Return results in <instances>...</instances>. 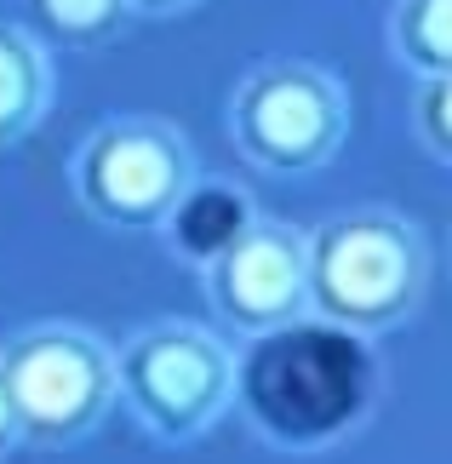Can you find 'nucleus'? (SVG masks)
Masks as SVG:
<instances>
[{
  "instance_id": "obj_11",
  "label": "nucleus",
  "mask_w": 452,
  "mask_h": 464,
  "mask_svg": "<svg viewBox=\"0 0 452 464\" xmlns=\"http://www.w3.org/2000/svg\"><path fill=\"white\" fill-rule=\"evenodd\" d=\"M17 6L34 41H58L75 52L110 46L132 17V0H17Z\"/></svg>"
},
{
  "instance_id": "obj_1",
  "label": "nucleus",
  "mask_w": 452,
  "mask_h": 464,
  "mask_svg": "<svg viewBox=\"0 0 452 464\" xmlns=\"http://www.w3.org/2000/svg\"><path fill=\"white\" fill-rule=\"evenodd\" d=\"M246 424L275 448H327L372 407V362L355 333L286 327L258 338L235 379Z\"/></svg>"
},
{
  "instance_id": "obj_3",
  "label": "nucleus",
  "mask_w": 452,
  "mask_h": 464,
  "mask_svg": "<svg viewBox=\"0 0 452 464\" xmlns=\"http://www.w3.org/2000/svg\"><path fill=\"white\" fill-rule=\"evenodd\" d=\"M0 379L12 396L17 441L63 453L103 424L120 401V362L98 333L75 321H34L0 344Z\"/></svg>"
},
{
  "instance_id": "obj_13",
  "label": "nucleus",
  "mask_w": 452,
  "mask_h": 464,
  "mask_svg": "<svg viewBox=\"0 0 452 464\" xmlns=\"http://www.w3.org/2000/svg\"><path fill=\"white\" fill-rule=\"evenodd\" d=\"M17 448V419H12V396H6V379H0V459Z\"/></svg>"
},
{
  "instance_id": "obj_4",
  "label": "nucleus",
  "mask_w": 452,
  "mask_h": 464,
  "mask_svg": "<svg viewBox=\"0 0 452 464\" xmlns=\"http://www.w3.org/2000/svg\"><path fill=\"white\" fill-rule=\"evenodd\" d=\"M120 401L160 448H189L229 413L241 362L201 321H149L115 350Z\"/></svg>"
},
{
  "instance_id": "obj_5",
  "label": "nucleus",
  "mask_w": 452,
  "mask_h": 464,
  "mask_svg": "<svg viewBox=\"0 0 452 464\" xmlns=\"http://www.w3.org/2000/svg\"><path fill=\"white\" fill-rule=\"evenodd\" d=\"M195 178L189 138L160 115H110L69 155V189L103 229H160Z\"/></svg>"
},
{
  "instance_id": "obj_7",
  "label": "nucleus",
  "mask_w": 452,
  "mask_h": 464,
  "mask_svg": "<svg viewBox=\"0 0 452 464\" xmlns=\"http://www.w3.org/2000/svg\"><path fill=\"white\" fill-rule=\"evenodd\" d=\"M212 315L241 338H275L310 315V236L281 218H258L207 270Z\"/></svg>"
},
{
  "instance_id": "obj_8",
  "label": "nucleus",
  "mask_w": 452,
  "mask_h": 464,
  "mask_svg": "<svg viewBox=\"0 0 452 464\" xmlns=\"http://www.w3.org/2000/svg\"><path fill=\"white\" fill-rule=\"evenodd\" d=\"M252 224H258L252 195L235 184V178H195L184 189V201L172 207V218L160 224V241H167L172 258H184L207 276Z\"/></svg>"
},
{
  "instance_id": "obj_14",
  "label": "nucleus",
  "mask_w": 452,
  "mask_h": 464,
  "mask_svg": "<svg viewBox=\"0 0 452 464\" xmlns=\"http://www.w3.org/2000/svg\"><path fill=\"white\" fill-rule=\"evenodd\" d=\"M195 0H132V12H149V17H167V12H184Z\"/></svg>"
},
{
  "instance_id": "obj_9",
  "label": "nucleus",
  "mask_w": 452,
  "mask_h": 464,
  "mask_svg": "<svg viewBox=\"0 0 452 464\" xmlns=\"http://www.w3.org/2000/svg\"><path fill=\"white\" fill-rule=\"evenodd\" d=\"M52 103V63L29 29L0 24V150L29 138Z\"/></svg>"
},
{
  "instance_id": "obj_12",
  "label": "nucleus",
  "mask_w": 452,
  "mask_h": 464,
  "mask_svg": "<svg viewBox=\"0 0 452 464\" xmlns=\"http://www.w3.org/2000/svg\"><path fill=\"white\" fill-rule=\"evenodd\" d=\"M412 127H418L424 150L452 167V75L418 86V103H412Z\"/></svg>"
},
{
  "instance_id": "obj_6",
  "label": "nucleus",
  "mask_w": 452,
  "mask_h": 464,
  "mask_svg": "<svg viewBox=\"0 0 452 464\" xmlns=\"http://www.w3.org/2000/svg\"><path fill=\"white\" fill-rule=\"evenodd\" d=\"M350 132V98L332 69L303 58L252 63L229 98V138L246 167L269 178L321 172Z\"/></svg>"
},
{
  "instance_id": "obj_10",
  "label": "nucleus",
  "mask_w": 452,
  "mask_h": 464,
  "mask_svg": "<svg viewBox=\"0 0 452 464\" xmlns=\"http://www.w3.org/2000/svg\"><path fill=\"white\" fill-rule=\"evenodd\" d=\"M389 58L407 75L447 81L452 75V0H395L389 6Z\"/></svg>"
},
{
  "instance_id": "obj_2",
  "label": "nucleus",
  "mask_w": 452,
  "mask_h": 464,
  "mask_svg": "<svg viewBox=\"0 0 452 464\" xmlns=\"http://www.w3.org/2000/svg\"><path fill=\"white\" fill-rule=\"evenodd\" d=\"M429 287V241L395 207H343L310 236V315L372 338L412 321Z\"/></svg>"
}]
</instances>
